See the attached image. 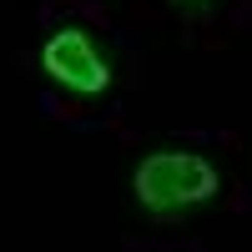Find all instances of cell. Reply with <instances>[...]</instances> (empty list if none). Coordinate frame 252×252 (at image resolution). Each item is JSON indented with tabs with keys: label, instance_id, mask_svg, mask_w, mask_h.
<instances>
[{
	"label": "cell",
	"instance_id": "1",
	"mask_svg": "<svg viewBox=\"0 0 252 252\" xmlns=\"http://www.w3.org/2000/svg\"><path fill=\"white\" fill-rule=\"evenodd\" d=\"M131 192L146 212H177V207H197L217 197V166L197 152H152L136 177Z\"/></svg>",
	"mask_w": 252,
	"mask_h": 252
},
{
	"label": "cell",
	"instance_id": "2",
	"mask_svg": "<svg viewBox=\"0 0 252 252\" xmlns=\"http://www.w3.org/2000/svg\"><path fill=\"white\" fill-rule=\"evenodd\" d=\"M40 71H46L56 86H66L76 96H101L111 86V66H106V56H101L91 46V35L86 31H56L46 46H40Z\"/></svg>",
	"mask_w": 252,
	"mask_h": 252
}]
</instances>
